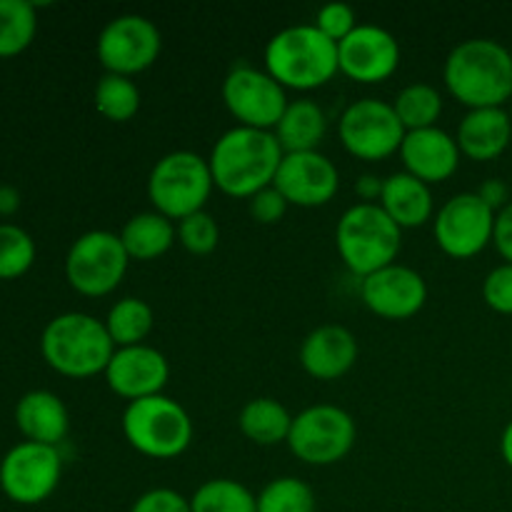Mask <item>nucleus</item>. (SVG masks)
I'll use <instances>...</instances> for the list:
<instances>
[{
	"instance_id": "obj_36",
	"label": "nucleus",
	"mask_w": 512,
	"mask_h": 512,
	"mask_svg": "<svg viewBox=\"0 0 512 512\" xmlns=\"http://www.w3.org/2000/svg\"><path fill=\"white\" fill-rule=\"evenodd\" d=\"M483 298L495 313L512 315V263H500L485 275Z\"/></svg>"
},
{
	"instance_id": "obj_31",
	"label": "nucleus",
	"mask_w": 512,
	"mask_h": 512,
	"mask_svg": "<svg viewBox=\"0 0 512 512\" xmlns=\"http://www.w3.org/2000/svg\"><path fill=\"white\" fill-rule=\"evenodd\" d=\"M38 15L28 0H0V58L23 53L35 38Z\"/></svg>"
},
{
	"instance_id": "obj_9",
	"label": "nucleus",
	"mask_w": 512,
	"mask_h": 512,
	"mask_svg": "<svg viewBox=\"0 0 512 512\" xmlns=\"http://www.w3.org/2000/svg\"><path fill=\"white\" fill-rule=\"evenodd\" d=\"M358 428L348 410L338 405H310L293 415L288 435L290 453L305 465H335L353 450Z\"/></svg>"
},
{
	"instance_id": "obj_34",
	"label": "nucleus",
	"mask_w": 512,
	"mask_h": 512,
	"mask_svg": "<svg viewBox=\"0 0 512 512\" xmlns=\"http://www.w3.org/2000/svg\"><path fill=\"white\" fill-rule=\"evenodd\" d=\"M178 225V243L193 255H210L220 243V228L208 210L188 215Z\"/></svg>"
},
{
	"instance_id": "obj_32",
	"label": "nucleus",
	"mask_w": 512,
	"mask_h": 512,
	"mask_svg": "<svg viewBox=\"0 0 512 512\" xmlns=\"http://www.w3.org/2000/svg\"><path fill=\"white\" fill-rule=\"evenodd\" d=\"M313 488L298 478H275L258 493V512H315Z\"/></svg>"
},
{
	"instance_id": "obj_42",
	"label": "nucleus",
	"mask_w": 512,
	"mask_h": 512,
	"mask_svg": "<svg viewBox=\"0 0 512 512\" xmlns=\"http://www.w3.org/2000/svg\"><path fill=\"white\" fill-rule=\"evenodd\" d=\"M20 208V193L13 185H0V215H13Z\"/></svg>"
},
{
	"instance_id": "obj_10",
	"label": "nucleus",
	"mask_w": 512,
	"mask_h": 512,
	"mask_svg": "<svg viewBox=\"0 0 512 512\" xmlns=\"http://www.w3.org/2000/svg\"><path fill=\"white\" fill-rule=\"evenodd\" d=\"M340 143L353 158L378 163L400 153L405 128L393 103L378 98H363L343 110L338 123Z\"/></svg>"
},
{
	"instance_id": "obj_44",
	"label": "nucleus",
	"mask_w": 512,
	"mask_h": 512,
	"mask_svg": "<svg viewBox=\"0 0 512 512\" xmlns=\"http://www.w3.org/2000/svg\"><path fill=\"white\" fill-rule=\"evenodd\" d=\"M510 55H512V45H510Z\"/></svg>"
},
{
	"instance_id": "obj_26",
	"label": "nucleus",
	"mask_w": 512,
	"mask_h": 512,
	"mask_svg": "<svg viewBox=\"0 0 512 512\" xmlns=\"http://www.w3.org/2000/svg\"><path fill=\"white\" fill-rule=\"evenodd\" d=\"M238 428L255 445L270 448V445L288 443L290 428H293V415L278 400L255 398L245 403L243 410H240Z\"/></svg>"
},
{
	"instance_id": "obj_11",
	"label": "nucleus",
	"mask_w": 512,
	"mask_h": 512,
	"mask_svg": "<svg viewBox=\"0 0 512 512\" xmlns=\"http://www.w3.org/2000/svg\"><path fill=\"white\" fill-rule=\"evenodd\" d=\"M95 50H98V60L105 73L133 78L160 58L163 35L158 25L145 15L125 13L100 30Z\"/></svg>"
},
{
	"instance_id": "obj_12",
	"label": "nucleus",
	"mask_w": 512,
	"mask_h": 512,
	"mask_svg": "<svg viewBox=\"0 0 512 512\" xmlns=\"http://www.w3.org/2000/svg\"><path fill=\"white\" fill-rule=\"evenodd\" d=\"M223 100L238 125L255 130H275L278 120L288 108L285 88L268 73L240 63L225 75Z\"/></svg>"
},
{
	"instance_id": "obj_16",
	"label": "nucleus",
	"mask_w": 512,
	"mask_h": 512,
	"mask_svg": "<svg viewBox=\"0 0 512 512\" xmlns=\"http://www.w3.org/2000/svg\"><path fill=\"white\" fill-rule=\"evenodd\" d=\"M360 298L378 318L408 320L423 310L428 283L418 270L393 263L360 280Z\"/></svg>"
},
{
	"instance_id": "obj_38",
	"label": "nucleus",
	"mask_w": 512,
	"mask_h": 512,
	"mask_svg": "<svg viewBox=\"0 0 512 512\" xmlns=\"http://www.w3.org/2000/svg\"><path fill=\"white\" fill-rule=\"evenodd\" d=\"M130 512H193V510H190V498L180 495L178 490L153 488L135 500Z\"/></svg>"
},
{
	"instance_id": "obj_27",
	"label": "nucleus",
	"mask_w": 512,
	"mask_h": 512,
	"mask_svg": "<svg viewBox=\"0 0 512 512\" xmlns=\"http://www.w3.org/2000/svg\"><path fill=\"white\" fill-rule=\"evenodd\" d=\"M103 323L115 348H130V345H143L145 338L153 333L155 313L143 298L128 295L110 305Z\"/></svg>"
},
{
	"instance_id": "obj_25",
	"label": "nucleus",
	"mask_w": 512,
	"mask_h": 512,
	"mask_svg": "<svg viewBox=\"0 0 512 512\" xmlns=\"http://www.w3.org/2000/svg\"><path fill=\"white\" fill-rule=\"evenodd\" d=\"M120 240L128 253L130 260H158L160 255L168 253L178 240V225L165 215L155 213V210H145V213L133 215L128 223L120 230Z\"/></svg>"
},
{
	"instance_id": "obj_24",
	"label": "nucleus",
	"mask_w": 512,
	"mask_h": 512,
	"mask_svg": "<svg viewBox=\"0 0 512 512\" xmlns=\"http://www.w3.org/2000/svg\"><path fill=\"white\" fill-rule=\"evenodd\" d=\"M273 133L283 153H310V150H318V145L325 140L328 118L315 100H290Z\"/></svg>"
},
{
	"instance_id": "obj_40",
	"label": "nucleus",
	"mask_w": 512,
	"mask_h": 512,
	"mask_svg": "<svg viewBox=\"0 0 512 512\" xmlns=\"http://www.w3.org/2000/svg\"><path fill=\"white\" fill-rule=\"evenodd\" d=\"M475 193H478L480 200H483L488 208H493L495 213H500V210L510 203V188L505 185V180H500V178L485 180V183L480 185Z\"/></svg>"
},
{
	"instance_id": "obj_35",
	"label": "nucleus",
	"mask_w": 512,
	"mask_h": 512,
	"mask_svg": "<svg viewBox=\"0 0 512 512\" xmlns=\"http://www.w3.org/2000/svg\"><path fill=\"white\" fill-rule=\"evenodd\" d=\"M315 28L330 38L333 43H340V40L348 38L355 28H358V15H355L353 5L348 3H325L323 8L318 10L313 20Z\"/></svg>"
},
{
	"instance_id": "obj_14",
	"label": "nucleus",
	"mask_w": 512,
	"mask_h": 512,
	"mask_svg": "<svg viewBox=\"0 0 512 512\" xmlns=\"http://www.w3.org/2000/svg\"><path fill=\"white\" fill-rule=\"evenodd\" d=\"M63 475V458L53 445L25 443L5 453L0 463V488L13 503L38 505L55 493Z\"/></svg>"
},
{
	"instance_id": "obj_37",
	"label": "nucleus",
	"mask_w": 512,
	"mask_h": 512,
	"mask_svg": "<svg viewBox=\"0 0 512 512\" xmlns=\"http://www.w3.org/2000/svg\"><path fill=\"white\" fill-rule=\"evenodd\" d=\"M288 208V200L280 195V190L275 188V185L260 190V193H255L253 198L248 200L250 215H253V220H258L260 225L280 223V220L285 218V213H288Z\"/></svg>"
},
{
	"instance_id": "obj_17",
	"label": "nucleus",
	"mask_w": 512,
	"mask_h": 512,
	"mask_svg": "<svg viewBox=\"0 0 512 512\" xmlns=\"http://www.w3.org/2000/svg\"><path fill=\"white\" fill-rule=\"evenodd\" d=\"M273 185L288 200V205L320 208V205H328L338 195L340 173L333 160L320 153V150L285 153Z\"/></svg>"
},
{
	"instance_id": "obj_7",
	"label": "nucleus",
	"mask_w": 512,
	"mask_h": 512,
	"mask_svg": "<svg viewBox=\"0 0 512 512\" xmlns=\"http://www.w3.org/2000/svg\"><path fill=\"white\" fill-rule=\"evenodd\" d=\"M123 435L145 458L173 460L193 440V420L178 400L168 395L133 400L123 413Z\"/></svg>"
},
{
	"instance_id": "obj_43",
	"label": "nucleus",
	"mask_w": 512,
	"mask_h": 512,
	"mask_svg": "<svg viewBox=\"0 0 512 512\" xmlns=\"http://www.w3.org/2000/svg\"><path fill=\"white\" fill-rule=\"evenodd\" d=\"M500 453H503V460L512 468V420L505 425L503 438H500Z\"/></svg>"
},
{
	"instance_id": "obj_30",
	"label": "nucleus",
	"mask_w": 512,
	"mask_h": 512,
	"mask_svg": "<svg viewBox=\"0 0 512 512\" xmlns=\"http://www.w3.org/2000/svg\"><path fill=\"white\" fill-rule=\"evenodd\" d=\"M95 110L110 123H128L140 110V90L133 78L103 73L95 83Z\"/></svg>"
},
{
	"instance_id": "obj_3",
	"label": "nucleus",
	"mask_w": 512,
	"mask_h": 512,
	"mask_svg": "<svg viewBox=\"0 0 512 512\" xmlns=\"http://www.w3.org/2000/svg\"><path fill=\"white\" fill-rule=\"evenodd\" d=\"M265 70L285 90H315L340 73L338 43L313 23L288 25L265 45Z\"/></svg>"
},
{
	"instance_id": "obj_41",
	"label": "nucleus",
	"mask_w": 512,
	"mask_h": 512,
	"mask_svg": "<svg viewBox=\"0 0 512 512\" xmlns=\"http://www.w3.org/2000/svg\"><path fill=\"white\" fill-rule=\"evenodd\" d=\"M383 183L385 178H378V175H360L358 180H355V193H358L360 203H373L378 205L380 203V195H383Z\"/></svg>"
},
{
	"instance_id": "obj_13",
	"label": "nucleus",
	"mask_w": 512,
	"mask_h": 512,
	"mask_svg": "<svg viewBox=\"0 0 512 512\" xmlns=\"http://www.w3.org/2000/svg\"><path fill=\"white\" fill-rule=\"evenodd\" d=\"M495 218L498 213L488 208L478 193L453 195L440 205L438 215L433 218L435 243L450 258H475L493 243Z\"/></svg>"
},
{
	"instance_id": "obj_22",
	"label": "nucleus",
	"mask_w": 512,
	"mask_h": 512,
	"mask_svg": "<svg viewBox=\"0 0 512 512\" xmlns=\"http://www.w3.org/2000/svg\"><path fill=\"white\" fill-rule=\"evenodd\" d=\"M15 423L25 440L58 448L70 428V415L63 400L50 390H30L15 405Z\"/></svg>"
},
{
	"instance_id": "obj_15",
	"label": "nucleus",
	"mask_w": 512,
	"mask_h": 512,
	"mask_svg": "<svg viewBox=\"0 0 512 512\" xmlns=\"http://www.w3.org/2000/svg\"><path fill=\"white\" fill-rule=\"evenodd\" d=\"M338 65L355 83H383L400 65L398 38L380 25L360 23L338 43Z\"/></svg>"
},
{
	"instance_id": "obj_21",
	"label": "nucleus",
	"mask_w": 512,
	"mask_h": 512,
	"mask_svg": "<svg viewBox=\"0 0 512 512\" xmlns=\"http://www.w3.org/2000/svg\"><path fill=\"white\" fill-rule=\"evenodd\" d=\"M458 148L465 158L488 163L500 158L512 140V118L505 108H475L458 125Z\"/></svg>"
},
{
	"instance_id": "obj_39",
	"label": "nucleus",
	"mask_w": 512,
	"mask_h": 512,
	"mask_svg": "<svg viewBox=\"0 0 512 512\" xmlns=\"http://www.w3.org/2000/svg\"><path fill=\"white\" fill-rule=\"evenodd\" d=\"M493 243L498 248V253L503 255L505 263H512V200L500 210L498 218H495Z\"/></svg>"
},
{
	"instance_id": "obj_1",
	"label": "nucleus",
	"mask_w": 512,
	"mask_h": 512,
	"mask_svg": "<svg viewBox=\"0 0 512 512\" xmlns=\"http://www.w3.org/2000/svg\"><path fill=\"white\" fill-rule=\"evenodd\" d=\"M285 153L273 130L235 125L215 140L210 150V173L215 188L230 198L250 200L275 183Z\"/></svg>"
},
{
	"instance_id": "obj_2",
	"label": "nucleus",
	"mask_w": 512,
	"mask_h": 512,
	"mask_svg": "<svg viewBox=\"0 0 512 512\" xmlns=\"http://www.w3.org/2000/svg\"><path fill=\"white\" fill-rule=\"evenodd\" d=\"M443 80L458 103L475 108H503L512 98L510 48L493 38H470L445 58Z\"/></svg>"
},
{
	"instance_id": "obj_19",
	"label": "nucleus",
	"mask_w": 512,
	"mask_h": 512,
	"mask_svg": "<svg viewBox=\"0 0 512 512\" xmlns=\"http://www.w3.org/2000/svg\"><path fill=\"white\" fill-rule=\"evenodd\" d=\"M460 148L455 135L443 128H425L405 133L400 145V160L405 165V173L415 175L423 183L435 185L453 178L460 165Z\"/></svg>"
},
{
	"instance_id": "obj_28",
	"label": "nucleus",
	"mask_w": 512,
	"mask_h": 512,
	"mask_svg": "<svg viewBox=\"0 0 512 512\" xmlns=\"http://www.w3.org/2000/svg\"><path fill=\"white\" fill-rule=\"evenodd\" d=\"M393 108L403 123L405 133L435 128L440 115H443V95L430 83H410L393 100Z\"/></svg>"
},
{
	"instance_id": "obj_29",
	"label": "nucleus",
	"mask_w": 512,
	"mask_h": 512,
	"mask_svg": "<svg viewBox=\"0 0 512 512\" xmlns=\"http://www.w3.org/2000/svg\"><path fill=\"white\" fill-rule=\"evenodd\" d=\"M193 512H258V495L233 478L205 480L190 498Z\"/></svg>"
},
{
	"instance_id": "obj_45",
	"label": "nucleus",
	"mask_w": 512,
	"mask_h": 512,
	"mask_svg": "<svg viewBox=\"0 0 512 512\" xmlns=\"http://www.w3.org/2000/svg\"><path fill=\"white\" fill-rule=\"evenodd\" d=\"M510 118H512V113H510Z\"/></svg>"
},
{
	"instance_id": "obj_33",
	"label": "nucleus",
	"mask_w": 512,
	"mask_h": 512,
	"mask_svg": "<svg viewBox=\"0 0 512 512\" xmlns=\"http://www.w3.org/2000/svg\"><path fill=\"white\" fill-rule=\"evenodd\" d=\"M35 263V243L23 228L0 223V280H15Z\"/></svg>"
},
{
	"instance_id": "obj_18",
	"label": "nucleus",
	"mask_w": 512,
	"mask_h": 512,
	"mask_svg": "<svg viewBox=\"0 0 512 512\" xmlns=\"http://www.w3.org/2000/svg\"><path fill=\"white\" fill-rule=\"evenodd\" d=\"M108 388L118 398L128 403L153 395H163L170 378L168 358L153 345H130V348H115L108 368H105Z\"/></svg>"
},
{
	"instance_id": "obj_6",
	"label": "nucleus",
	"mask_w": 512,
	"mask_h": 512,
	"mask_svg": "<svg viewBox=\"0 0 512 512\" xmlns=\"http://www.w3.org/2000/svg\"><path fill=\"white\" fill-rule=\"evenodd\" d=\"M213 188L208 158L193 150H173L163 155L148 175L150 205L173 223L205 210Z\"/></svg>"
},
{
	"instance_id": "obj_8",
	"label": "nucleus",
	"mask_w": 512,
	"mask_h": 512,
	"mask_svg": "<svg viewBox=\"0 0 512 512\" xmlns=\"http://www.w3.org/2000/svg\"><path fill=\"white\" fill-rule=\"evenodd\" d=\"M128 265L130 258L120 233L88 230L70 245L65 258V278L75 293L85 298H103L123 283Z\"/></svg>"
},
{
	"instance_id": "obj_5",
	"label": "nucleus",
	"mask_w": 512,
	"mask_h": 512,
	"mask_svg": "<svg viewBox=\"0 0 512 512\" xmlns=\"http://www.w3.org/2000/svg\"><path fill=\"white\" fill-rule=\"evenodd\" d=\"M335 245L343 263L363 280L398 260L403 230L380 205L355 203L340 215Z\"/></svg>"
},
{
	"instance_id": "obj_23",
	"label": "nucleus",
	"mask_w": 512,
	"mask_h": 512,
	"mask_svg": "<svg viewBox=\"0 0 512 512\" xmlns=\"http://www.w3.org/2000/svg\"><path fill=\"white\" fill-rule=\"evenodd\" d=\"M378 205L390 215V220H393L400 230L420 228V225H425L428 220H433L435 213L430 185L418 180L415 175L405 173V170L385 178L383 195H380Z\"/></svg>"
},
{
	"instance_id": "obj_20",
	"label": "nucleus",
	"mask_w": 512,
	"mask_h": 512,
	"mask_svg": "<svg viewBox=\"0 0 512 512\" xmlns=\"http://www.w3.org/2000/svg\"><path fill=\"white\" fill-rule=\"evenodd\" d=\"M358 340L345 325H320L300 345V365L315 380H338L358 363Z\"/></svg>"
},
{
	"instance_id": "obj_4",
	"label": "nucleus",
	"mask_w": 512,
	"mask_h": 512,
	"mask_svg": "<svg viewBox=\"0 0 512 512\" xmlns=\"http://www.w3.org/2000/svg\"><path fill=\"white\" fill-rule=\"evenodd\" d=\"M40 350L55 373L83 380L105 373L115 345L103 320L88 313H63L45 325Z\"/></svg>"
}]
</instances>
